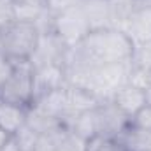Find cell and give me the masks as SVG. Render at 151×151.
Masks as SVG:
<instances>
[{"label": "cell", "instance_id": "52a82bcc", "mask_svg": "<svg viewBox=\"0 0 151 151\" xmlns=\"http://www.w3.org/2000/svg\"><path fill=\"white\" fill-rule=\"evenodd\" d=\"M67 51H69V47L62 42V39L53 30L51 32H40L37 47L30 58V65L34 69L42 67V65H53V63L63 65Z\"/></svg>", "mask_w": 151, "mask_h": 151}, {"label": "cell", "instance_id": "83f0119b", "mask_svg": "<svg viewBox=\"0 0 151 151\" xmlns=\"http://www.w3.org/2000/svg\"><path fill=\"white\" fill-rule=\"evenodd\" d=\"M141 7H151V0H139Z\"/></svg>", "mask_w": 151, "mask_h": 151}, {"label": "cell", "instance_id": "9c48e42d", "mask_svg": "<svg viewBox=\"0 0 151 151\" xmlns=\"http://www.w3.org/2000/svg\"><path fill=\"white\" fill-rule=\"evenodd\" d=\"M39 148L47 151H84L86 141L77 137L67 127L60 125L55 130L40 135Z\"/></svg>", "mask_w": 151, "mask_h": 151}, {"label": "cell", "instance_id": "ac0fdd59", "mask_svg": "<svg viewBox=\"0 0 151 151\" xmlns=\"http://www.w3.org/2000/svg\"><path fill=\"white\" fill-rule=\"evenodd\" d=\"M12 141L16 142L19 151H35L39 148V142H40V134L37 130H34L28 123H25L12 135Z\"/></svg>", "mask_w": 151, "mask_h": 151}, {"label": "cell", "instance_id": "7402d4cb", "mask_svg": "<svg viewBox=\"0 0 151 151\" xmlns=\"http://www.w3.org/2000/svg\"><path fill=\"white\" fill-rule=\"evenodd\" d=\"M14 19V2L12 0H0V28Z\"/></svg>", "mask_w": 151, "mask_h": 151}, {"label": "cell", "instance_id": "8992f818", "mask_svg": "<svg viewBox=\"0 0 151 151\" xmlns=\"http://www.w3.org/2000/svg\"><path fill=\"white\" fill-rule=\"evenodd\" d=\"M93 118H95V135L106 139H116L130 123V118L125 113H121L114 106L113 100L97 106L93 109Z\"/></svg>", "mask_w": 151, "mask_h": 151}, {"label": "cell", "instance_id": "8fae6325", "mask_svg": "<svg viewBox=\"0 0 151 151\" xmlns=\"http://www.w3.org/2000/svg\"><path fill=\"white\" fill-rule=\"evenodd\" d=\"M128 83L150 90L151 88V44L137 46L130 58V77Z\"/></svg>", "mask_w": 151, "mask_h": 151}, {"label": "cell", "instance_id": "7a4b0ae2", "mask_svg": "<svg viewBox=\"0 0 151 151\" xmlns=\"http://www.w3.org/2000/svg\"><path fill=\"white\" fill-rule=\"evenodd\" d=\"M67 84L79 86L93 93L100 102L113 100L114 93L128 83L130 77V62L123 63H106L83 67L74 70H65Z\"/></svg>", "mask_w": 151, "mask_h": 151}, {"label": "cell", "instance_id": "ffe728a7", "mask_svg": "<svg viewBox=\"0 0 151 151\" xmlns=\"http://www.w3.org/2000/svg\"><path fill=\"white\" fill-rule=\"evenodd\" d=\"M84 0H47V11L55 16V14H60L67 9H72V7H77L81 5Z\"/></svg>", "mask_w": 151, "mask_h": 151}, {"label": "cell", "instance_id": "cb8c5ba5", "mask_svg": "<svg viewBox=\"0 0 151 151\" xmlns=\"http://www.w3.org/2000/svg\"><path fill=\"white\" fill-rule=\"evenodd\" d=\"M9 139H11V135H9L5 130H2V128H0V151H2V148L9 142Z\"/></svg>", "mask_w": 151, "mask_h": 151}, {"label": "cell", "instance_id": "44dd1931", "mask_svg": "<svg viewBox=\"0 0 151 151\" xmlns=\"http://www.w3.org/2000/svg\"><path fill=\"white\" fill-rule=\"evenodd\" d=\"M130 123L135 125V127H141V128H148V130H151V106L150 104H146L144 107H141L137 113L134 114L132 119H130Z\"/></svg>", "mask_w": 151, "mask_h": 151}, {"label": "cell", "instance_id": "5bb4252c", "mask_svg": "<svg viewBox=\"0 0 151 151\" xmlns=\"http://www.w3.org/2000/svg\"><path fill=\"white\" fill-rule=\"evenodd\" d=\"M127 151H151V130L128 123L116 137Z\"/></svg>", "mask_w": 151, "mask_h": 151}, {"label": "cell", "instance_id": "5b68a950", "mask_svg": "<svg viewBox=\"0 0 151 151\" xmlns=\"http://www.w3.org/2000/svg\"><path fill=\"white\" fill-rule=\"evenodd\" d=\"M53 32L62 39V42L67 47L79 44L91 32L90 23L84 16L83 5H77V7L67 9L60 14H55L53 16Z\"/></svg>", "mask_w": 151, "mask_h": 151}, {"label": "cell", "instance_id": "d6986e66", "mask_svg": "<svg viewBox=\"0 0 151 151\" xmlns=\"http://www.w3.org/2000/svg\"><path fill=\"white\" fill-rule=\"evenodd\" d=\"M84 151H127L118 139H106V137H91L86 141Z\"/></svg>", "mask_w": 151, "mask_h": 151}, {"label": "cell", "instance_id": "3957f363", "mask_svg": "<svg viewBox=\"0 0 151 151\" xmlns=\"http://www.w3.org/2000/svg\"><path fill=\"white\" fill-rule=\"evenodd\" d=\"M40 32L34 23L12 19L0 28V53L12 63L30 62Z\"/></svg>", "mask_w": 151, "mask_h": 151}, {"label": "cell", "instance_id": "d4e9b609", "mask_svg": "<svg viewBox=\"0 0 151 151\" xmlns=\"http://www.w3.org/2000/svg\"><path fill=\"white\" fill-rule=\"evenodd\" d=\"M2 151H19V148L16 146V142H14V141H12V137H11V139H9V142L2 148Z\"/></svg>", "mask_w": 151, "mask_h": 151}, {"label": "cell", "instance_id": "6da1fadb", "mask_svg": "<svg viewBox=\"0 0 151 151\" xmlns=\"http://www.w3.org/2000/svg\"><path fill=\"white\" fill-rule=\"evenodd\" d=\"M135 46L119 28L93 30L79 44L69 47L65 56V70H74L83 67L123 63L130 62Z\"/></svg>", "mask_w": 151, "mask_h": 151}, {"label": "cell", "instance_id": "7c38bea8", "mask_svg": "<svg viewBox=\"0 0 151 151\" xmlns=\"http://www.w3.org/2000/svg\"><path fill=\"white\" fill-rule=\"evenodd\" d=\"M113 102L121 113H125L132 119L134 114L146 106V91L132 83H127L114 93Z\"/></svg>", "mask_w": 151, "mask_h": 151}, {"label": "cell", "instance_id": "f1b7e54d", "mask_svg": "<svg viewBox=\"0 0 151 151\" xmlns=\"http://www.w3.org/2000/svg\"><path fill=\"white\" fill-rule=\"evenodd\" d=\"M35 151H47V150H42V148H37Z\"/></svg>", "mask_w": 151, "mask_h": 151}, {"label": "cell", "instance_id": "30bf717a", "mask_svg": "<svg viewBox=\"0 0 151 151\" xmlns=\"http://www.w3.org/2000/svg\"><path fill=\"white\" fill-rule=\"evenodd\" d=\"M121 32L127 34V37L132 40L135 47L151 44V7L137 9L121 27Z\"/></svg>", "mask_w": 151, "mask_h": 151}, {"label": "cell", "instance_id": "9a60e30c", "mask_svg": "<svg viewBox=\"0 0 151 151\" xmlns=\"http://www.w3.org/2000/svg\"><path fill=\"white\" fill-rule=\"evenodd\" d=\"M27 113L28 107L0 100V128L12 137L27 123Z\"/></svg>", "mask_w": 151, "mask_h": 151}, {"label": "cell", "instance_id": "484cf974", "mask_svg": "<svg viewBox=\"0 0 151 151\" xmlns=\"http://www.w3.org/2000/svg\"><path fill=\"white\" fill-rule=\"evenodd\" d=\"M14 4H21V2H27V4H47V0H12Z\"/></svg>", "mask_w": 151, "mask_h": 151}, {"label": "cell", "instance_id": "e0dca14e", "mask_svg": "<svg viewBox=\"0 0 151 151\" xmlns=\"http://www.w3.org/2000/svg\"><path fill=\"white\" fill-rule=\"evenodd\" d=\"M109 4V11H111V19H113V27L119 28L130 19V16L141 9L139 0H107Z\"/></svg>", "mask_w": 151, "mask_h": 151}, {"label": "cell", "instance_id": "603a6c76", "mask_svg": "<svg viewBox=\"0 0 151 151\" xmlns=\"http://www.w3.org/2000/svg\"><path fill=\"white\" fill-rule=\"evenodd\" d=\"M12 69H14V63L9 62L2 53H0V90L4 88V84L7 83V79L12 74Z\"/></svg>", "mask_w": 151, "mask_h": 151}, {"label": "cell", "instance_id": "4fadbf2b", "mask_svg": "<svg viewBox=\"0 0 151 151\" xmlns=\"http://www.w3.org/2000/svg\"><path fill=\"white\" fill-rule=\"evenodd\" d=\"M81 5H83V11L90 23L91 32L104 30V28H114L107 0H84Z\"/></svg>", "mask_w": 151, "mask_h": 151}, {"label": "cell", "instance_id": "277c9868", "mask_svg": "<svg viewBox=\"0 0 151 151\" xmlns=\"http://www.w3.org/2000/svg\"><path fill=\"white\" fill-rule=\"evenodd\" d=\"M0 100L30 107L34 100V67L30 62L14 63L12 74L0 90Z\"/></svg>", "mask_w": 151, "mask_h": 151}, {"label": "cell", "instance_id": "4316f807", "mask_svg": "<svg viewBox=\"0 0 151 151\" xmlns=\"http://www.w3.org/2000/svg\"><path fill=\"white\" fill-rule=\"evenodd\" d=\"M144 91H146V104L151 106V88L150 90H144Z\"/></svg>", "mask_w": 151, "mask_h": 151}, {"label": "cell", "instance_id": "ba28073f", "mask_svg": "<svg viewBox=\"0 0 151 151\" xmlns=\"http://www.w3.org/2000/svg\"><path fill=\"white\" fill-rule=\"evenodd\" d=\"M67 86V74H65V67L60 63H53V65H42L34 69V100L32 104L39 100L40 97L60 90Z\"/></svg>", "mask_w": 151, "mask_h": 151}, {"label": "cell", "instance_id": "2e32d148", "mask_svg": "<svg viewBox=\"0 0 151 151\" xmlns=\"http://www.w3.org/2000/svg\"><path fill=\"white\" fill-rule=\"evenodd\" d=\"M65 99H67V113H84V111L95 109L97 106L102 104L88 90L79 88V86H72V84L65 86Z\"/></svg>", "mask_w": 151, "mask_h": 151}]
</instances>
